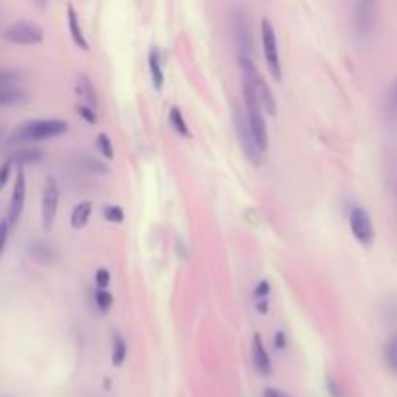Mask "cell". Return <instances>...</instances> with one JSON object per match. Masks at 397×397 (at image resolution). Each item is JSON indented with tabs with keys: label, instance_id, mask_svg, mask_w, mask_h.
Here are the masks:
<instances>
[{
	"label": "cell",
	"instance_id": "1",
	"mask_svg": "<svg viewBox=\"0 0 397 397\" xmlns=\"http://www.w3.org/2000/svg\"><path fill=\"white\" fill-rule=\"evenodd\" d=\"M242 66V95H244V107H246V120H248L250 134L252 140L256 144V149L260 153H264L267 149V126L264 120V111L258 101L256 87L254 80L258 76V70L252 58H239Z\"/></svg>",
	"mask_w": 397,
	"mask_h": 397
},
{
	"label": "cell",
	"instance_id": "2",
	"mask_svg": "<svg viewBox=\"0 0 397 397\" xmlns=\"http://www.w3.org/2000/svg\"><path fill=\"white\" fill-rule=\"evenodd\" d=\"M68 132V122L66 120H30L20 125L10 134L12 144H27V141H39L47 138H56Z\"/></svg>",
	"mask_w": 397,
	"mask_h": 397
},
{
	"label": "cell",
	"instance_id": "3",
	"mask_svg": "<svg viewBox=\"0 0 397 397\" xmlns=\"http://www.w3.org/2000/svg\"><path fill=\"white\" fill-rule=\"evenodd\" d=\"M260 33H262V47H264L265 64L272 72L275 82L281 80V61H279V47H277V37H275V30L270 24V20H262L260 25Z\"/></svg>",
	"mask_w": 397,
	"mask_h": 397
},
{
	"label": "cell",
	"instance_id": "4",
	"mask_svg": "<svg viewBox=\"0 0 397 397\" xmlns=\"http://www.w3.org/2000/svg\"><path fill=\"white\" fill-rule=\"evenodd\" d=\"M231 35H233L234 47L239 51V58H252V32L250 22L244 12H234L231 16Z\"/></svg>",
	"mask_w": 397,
	"mask_h": 397
},
{
	"label": "cell",
	"instance_id": "5",
	"mask_svg": "<svg viewBox=\"0 0 397 397\" xmlns=\"http://www.w3.org/2000/svg\"><path fill=\"white\" fill-rule=\"evenodd\" d=\"M4 39L14 45H37L43 41V30L33 22H14L4 30Z\"/></svg>",
	"mask_w": 397,
	"mask_h": 397
},
{
	"label": "cell",
	"instance_id": "6",
	"mask_svg": "<svg viewBox=\"0 0 397 397\" xmlns=\"http://www.w3.org/2000/svg\"><path fill=\"white\" fill-rule=\"evenodd\" d=\"M349 227H351V233L353 237L357 239L363 246H372L374 242V225H372V219L368 215V211L365 208H353L349 213Z\"/></svg>",
	"mask_w": 397,
	"mask_h": 397
},
{
	"label": "cell",
	"instance_id": "7",
	"mask_svg": "<svg viewBox=\"0 0 397 397\" xmlns=\"http://www.w3.org/2000/svg\"><path fill=\"white\" fill-rule=\"evenodd\" d=\"M233 120H234V130L239 136V144H241L244 156L248 157L250 161L254 165L260 163V151L256 149V144L252 140V134H250L248 120L244 117V113L241 111V107H233Z\"/></svg>",
	"mask_w": 397,
	"mask_h": 397
},
{
	"label": "cell",
	"instance_id": "8",
	"mask_svg": "<svg viewBox=\"0 0 397 397\" xmlns=\"http://www.w3.org/2000/svg\"><path fill=\"white\" fill-rule=\"evenodd\" d=\"M56 210H58V187L55 179L49 177L43 188V198H41V215H43V227L51 231V227L55 223Z\"/></svg>",
	"mask_w": 397,
	"mask_h": 397
},
{
	"label": "cell",
	"instance_id": "9",
	"mask_svg": "<svg viewBox=\"0 0 397 397\" xmlns=\"http://www.w3.org/2000/svg\"><path fill=\"white\" fill-rule=\"evenodd\" d=\"M25 194H27V184H25L24 171H18L16 182H14V190H12V198H10V210H8V225L16 227L22 211L25 206Z\"/></svg>",
	"mask_w": 397,
	"mask_h": 397
},
{
	"label": "cell",
	"instance_id": "10",
	"mask_svg": "<svg viewBox=\"0 0 397 397\" xmlns=\"http://www.w3.org/2000/svg\"><path fill=\"white\" fill-rule=\"evenodd\" d=\"M378 20V4L376 2H358L355 6V16H353V24L355 30L360 35H366L374 30Z\"/></svg>",
	"mask_w": 397,
	"mask_h": 397
},
{
	"label": "cell",
	"instance_id": "11",
	"mask_svg": "<svg viewBox=\"0 0 397 397\" xmlns=\"http://www.w3.org/2000/svg\"><path fill=\"white\" fill-rule=\"evenodd\" d=\"M252 360H254V368L260 376L272 374V358H270V353L265 349L260 334L254 335V341H252Z\"/></svg>",
	"mask_w": 397,
	"mask_h": 397
},
{
	"label": "cell",
	"instance_id": "12",
	"mask_svg": "<svg viewBox=\"0 0 397 397\" xmlns=\"http://www.w3.org/2000/svg\"><path fill=\"white\" fill-rule=\"evenodd\" d=\"M254 87H256L258 101L262 105V109H264L267 115H275V113H277V103H275V97H273L272 94V87L267 86V82H265L260 74H258L256 80H254Z\"/></svg>",
	"mask_w": 397,
	"mask_h": 397
},
{
	"label": "cell",
	"instance_id": "13",
	"mask_svg": "<svg viewBox=\"0 0 397 397\" xmlns=\"http://www.w3.org/2000/svg\"><path fill=\"white\" fill-rule=\"evenodd\" d=\"M66 14H68V27H70L72 39H74V43H76V45L82 49V51H87V49H89V45H87L86 35H84L82 27H80L78 14H76V10H74V6H72V4H68V6H66Z\"/></svg>",
	"mask_w": 397,
	"mask_h": 397
},
{
	"label": "cell",
	"instance_id": "14",
	"mask_svg": "<svg viewBox=\"0 0 397 397\" xmlns=\"http://www.w3.org/2000/svg\"><path fill=\"white\" fill-rule=\"evenodd\" d=\"M27 254H30L35 262H39V264H51V262L55 260L53 248L49 246L47 242L41 241L30 242V244H27Z\"/></svg>",
	"mask_w": 397,
	"mask_h": 397
},
{
	"label": "cell",
	"instance_id": "15",
	"mask_svg": "<svg viewBox=\"0 0 397 397\" xmlns=\"http://www.w3.org/2000/svg\"><path fill=\"white\" fill-rule=\"evenodd\" d=\"M148 66H149V74H151V82H153V87H156L157 92H161L165 84V74H163V66H161V58H159V51H157V49H153V51L149 53Z\"/></svg>",
	"mask_w": 397,
	"mask_h": 397
},
{
	"label": "cell",
	"instance_id": "16",
	"mask_svg": "<svg viewBox=\"0 0 397 397\" xmlns=\"http://www.w3.org/2000/svg\"><path fill=\"white\" fill-rule=\"evenodd\" d=\"M92 211H94V206L92 202H80L74 210H72L70 215V225L74 229H84V227L89 223V218H92Z\"/></svg>",
	"mask_w": 397,
	"mask_h": 397
},
{
	"label": "cell",
	"instance_id": "17",
	"mask_svg": "<svg viewBox=\"0 0 397 397\" xmlns=\"http://www.w3.org/2000/svg\"><path fill=\"white\" fill-rule=\"evenodd\" d=\"M386 118L391 126H397V78L389 84L386 95Z\"/></svg>",
	"mask_w": 397,
	"mask_h": 397
},
{
	"label": "cell",
	"instance_id": "18",
	"mask_svg": "<svg viewBox=\"0 0 397 397\" xmlns=\"http://www.w3.org/2000/svg\"><path fill=\"white\" fill-rule=\"evenodd\" d=\"M76 89H78V94L86 99L87 107L89 109H97V105H99V99H97V94H95L94 86H92V82L86 78V76H80L78 78V84H76Z\"/></svg>",
	"mask_w": 397,
	"mask_h": 397
},
{
	"label": "cell",
	"instance_id": "19",
	"mask_svg": "<svg viewBox=\"0 0 397 397\" xmlns=\"http://www.w3.org/2000/svg\"><path fill=\"white\" fill-rule=\"evenodd\" d=\"M270 283L267 281H260L254 289V303H256V310L260 314H267V308H270Z\"/></svg>",
	"mask_w": 397,
	"mask_h": 397
},
{
	"label": "cell",
	"instance_id": "20",
	"mask_svg": "<svg viewBox=\"0 0 397 397\" xmlns=\"http://www.w3.org/2000/svg\"><path fill=\"white\" fill-rule=\"evenodd\" d=\"M25 99V94L22 89L16 87H4L0 89V107H8V105H16Z\"/></svg>",
	"mask_w": 397,
	"mask_h": 397
},
{
	"label": "cell",
	"instance_id": "21",
	"mask_svg": "<svg viewBox=\"0 0 397 397\" xmlns=\"http://www.w3.org/2000/svg\"><path fill=\"white\" fill-rule=\"evenodd\" d=\"M384 358H386V365L391 372L397 374V335H391L384 347Z\"/></svg>",
	"mask_w": 397,
	"mask_h": 397
},
{
	"label": "cell",
	"instance_id": "22",
	"mask_svg": "<svg viewBox=\"0 0 397 397\" xmlns=\"http://www.w3.org/2000/svg\"><path fill=\"white\" fill-rule=\"evenodd\" d=\"M41 159H43V153H41L39 149H22V151H18V153H14V156L10 157L12 163L20 165L39 163Z\"/></svg>",
	"mask_w": 397,
	"mask_h": 397
},
{
	"label": "cell",
	"instance_id": "23",
	"mask_svg": "<svg viewBox=\"0 0 397 397\" xmlns=\"http://www.w3.org/2000/svg\"><path fill=\"white\" fill-rule=\"evenodd\" d=\"M126 341L125 337H120V335H115V339H113V366H122L126 360Z\"/></svg>",
	"mask_w": 397,
	"mask_h": 397
},
{
	"label": "cell",
	"instance_id": "24",
	"mask_svg": "<svg viewBox=\"0 0 397 397\" xmlns=\"http://www.w3.org/2000/svg\"><path fill=\"white\" fill-rule=\"evenodd\" d=\"M169 122H171V126L177 130V132L180 134V136H190V132H188V125L187 120H184V117H182V113H180L177 107H172L171 113H169Z\"/></svg>",
	"mask_w": 397,
	"mask_h": 397
},
{
	"label": "cell",
	"instance_id": "25",
	"mask_svg": "<svg viewBox=\"0 0 397 397\" xmlns=\"http://www.w3.org/2000/svg\"><path fill=\"white\" fill-rule=\"evenodd\" d=\"M95 304H97V308L101 312H107L113 306V295H111L107 289H99L95 293Z\"/></svg>",
	"mask_w": 397,
	"mask_h": 397
},
{
	"label": "cell",
	"instance_id": "26",
	"mask_svg": "<svg viewBox=\"0 0 397 397\" xmlns=\"http://www.w3.org/2000/svg\"><path fill=\"white\" fill-rule=\"evenodd\" d=\"M97 148H99V151H101V156L105 159H113L115 157V149H113V144H111L107 134H99L97 136Z\"/></svg>",
	"mask_w": 397,
	"mask_h": 397
},
{
	"label": "cell",
	"instance_id": "27",
	"mask_svg": "<svg viewBox=\"0 0 397 397\" xmlns=\"http://www.w3.org/2000/svg\"><path fill=\"white\" fill-rule=\"evenodd\" d=\"M103 215L107 221L111 223H122L125 221V211L122 208H118V206H107V208H103Z\"/></svg>",
	"mask_w": 397,
	"mask_h": 397
},
{
	"label": "cell",
	"instance_id": "28",
	"mask_svg": "<svg viewBox=\"0 0 397 397\" xmlns=\"http://www.w3.org/2000/svg\"><path fill=\"white\" fill-rule=\"evenodd\" d=\"M95 283H97V287L99 289H107L111 283V272L109 270H105V267H99L97 273H95Z\"/></svg>",
	"mask_w": 397,
	"mask_h": 397
},
{
	"label": "cell",
	"instance_id": "29",
	"mask_svg": "<svg viewBox=\"0 0 397 397\" xmlns=\"http://www.w3.org/2000/svg\"><path fill=\"white\" fill-rule=\"evenodd\" d=\"M8 234H10V225L6 219L0 221V256L4 254V248H6V242H8Z\"/></svg>",
	"mask_w": 397,
	"mask_h": 397
},
{
	"label": "cell",
	"instance_id": "30",
	"mask_svg": "<svg viewBox=\"0 0 397 397\" xmlns=\"http://www.w3.org/2000/svg\"><path fill=\"white\" fill-rule=\"evenodd\" d=\"M76 111H78L80 117L84 118L86 122H89V125H95V122H97V115H95V111L89 109L87 105H78Z\"/></svg>",
	"mask_w": 397,
	"mask_h": 397
},
{
	"label": "cell",
	"instance_id": "31",
	"mask_svg": "<svg viewBox=\"0 0 397 397\" xmlns=\"http://www.w3.org/2000/svg\"><path fill=\"white\" fill-rule=\"evenodd\" d=\"M12 161H4V163L0 165V192H2V188L6 187V182L10 179V171H12Z\"/></svg>",
	"mask_w": 397,
	"mask_h": 397
},
{
	"label": "cell",
	"instance_id": "32",
	"mask_svg": "<svg viewBox=\"0 0 397 397\" xmlns=\"http://www.w3.org/2000/svg\"><path fill=\"white\" fill-rule=\"evenodd\" d=\"M16 72H10V70H2L0 72V89H4V87H10V84H14L16 82Z\"/></svg>",
	"mask_w": 397,
	"mask_h": 397
},
{
	"label": "cell",
	"instance_id": "33",
	"mask_svg": "<svg viewBox=\"0 0 397 397\" xmlns=\"http://www.w3.org/2000/svg\"><path fill=\"white\" fill-rule=\"evenodd\" d=\"M273 347L275 349H287V335H285V332H275V335H273Z\"/></svg>",
	"mask_w": 397,
	"mask_h": 397
},
{
	"label": "cell",
	"instance_id": "34",
	"mask_svg": "<svg viewBox=\"0 0 397 397\" xmlns=\"http://www.w3.org/2000/svg\"><path fill=\"white\" fill-rule=\"evenodd\" d=\"M262 397H291V396H287L285 391H281V389H277V388H267V389H264Z\"/></svg>",
	"mask_w": 397,
	"mask_h": 397
},
{
	"label": "cell",
	"instance_id": "35",
	"mask_svg": "<svg viewBox=\"0 0 397 397\" xmlns=\"http://www.w3.org/2000/svg\"><path fill=\"white\" fill-rule=\"evenodd\" d=\"M327 388H329V393H332V397H341V389H339V386H337L332 378L327 380Z\"/></svg>",
	"mask_w": 397,
	"mask_h": 397
},
{
	"label": "cell",
	"instance_id": "36",
	"mask_svg": "<svg viewBox=\"0 0 397 397\" xmlns=\"http://www.w3.org/2000/svg\"><path fill=\"white\" fill-rule=\"evenodd\" d=\"M391 192H393V203H396V213H397V175L391 180Z\"/></svg>",
	"mask_w": 397,
	"mask_h": 397
}]
</instances>
